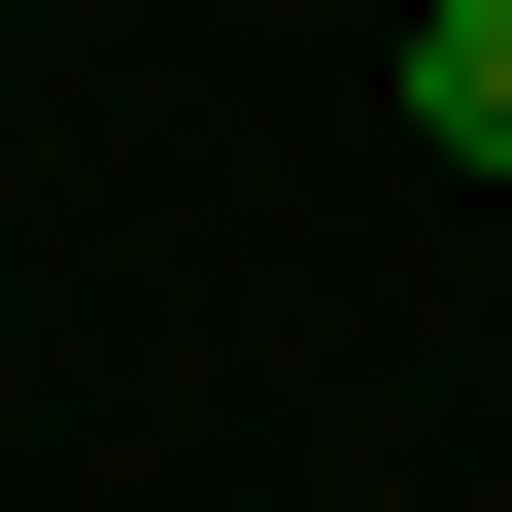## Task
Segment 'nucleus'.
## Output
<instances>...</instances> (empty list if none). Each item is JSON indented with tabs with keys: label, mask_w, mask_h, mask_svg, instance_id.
<instances>
[{
	"label": "nucleus",
	"mask_w": 512,
	"mask_h": 512,
	"mask_svg": "<svg viewBox=\"0 0 512 512\" xmlns=\"http://www.w3.org/2000/svg\"><path fill=\"white\" fill-rule=\"evenodd\" d=\"M410 137H444V171H512V0H444V35H410Z\"/></svg>",
	"instance_id": "nucleus-1"
}]
</instances>
